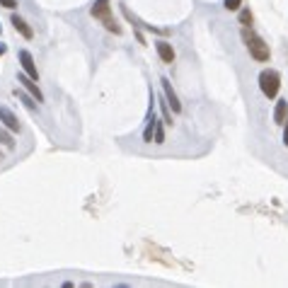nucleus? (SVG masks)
Instances as JSON below:
<instances>
[{
    "mask_svg": "<svg viewBox=\"0 0 288 288\" xmlns=\"http://www.w3.org/2000/svg\"><path fill=\"white\" fill-rule=\"evenodd\" d=\"M92 17L102 20L104 27L109 29V32H114V34L121 32V27L114 22V17H111V13H109V0H95V5H92Z\"/></svg>",
    "mask_w": 288,
    "mask_h": 288,
    "instance_id": "1",
    "label": "nucleus"
},
{
    "mask_svg": "<svg viewBox=\"0 0 288 288\" xmlns=\"http://www.w3.org/2000/svg\"><path fill=\"white\" fill-rule=\"evenodd\" d=\"M242 37H245V44H247V49H249V54L254 56L257 61H269V46H266L254 32H247L245 29Z\"/></svg>",
    "mask_w": 288,
    "mask_h": 288,
    "instance_id": "2",
    "label": "nucleus"
},
{
    "mask_svg": "<svg viewBox=\"0 0 288 288\" xmlns=\"http://www.w3.org/2000/svg\"><path fill=\"white\" fill-rule=\"evenodd\" d=\"M259 87H261V92L269 97V99L276 97V95H278V87H281V78H278V73H276V70H261Z\"/></svg>",
    "mask_w": 288,
    "mask_h": 288,
    "instance_id": "3",
    "label": "nucleus"
},
{
    "mask_svg": "<svg viewBox=\"0 0 288 288\" xmlns=\"http://www.w3.org/2000/svg\"><path fill=\"white\" fill-rule=\"evenodd\" d=\"M17 82H22V85H25V90H27V92H29L32 97H34L37 102H44V95H41V90L37 87V80H34L32 75H27V73H22V75L17 78Z\"/></svg>",
    "mask_w": 288,
    "mask_h": 288,
    "instance_id": "4",
    "label": "nucleus"
},
{
    "mask_svg": "<svg viewBox=\"0 0 288 288\" xmlns=\"http://www.w3.org/2000/svg\"><path fill=\"white\" fill-rule=\"evenodd\" d=\"M20 63H22V70H25L27 75H32L34 80L39 78V73H37V63H34V58H32L29 51H20Z\"/></svg>",
    "mask_w": 288,
    "mask_h": 288,
    "instance_id": "5",
    "label": "nucleus"
},
{
    "mask_svg": "<svg viewBox=\"0 0 288 288\" xmlns=\"http://www.w3.org/2000/svg\"><path fill=\"white\" fill-rule=\"evenodd\" d=\"M163 90H165V97H167V104L172 107V111H182V104H179V99H177V92L172 90V85H170V80L167 78H163Z\"/></svg>",
    "mask_w": 288,
    "mask_h": 288,
    "instance_id": "6",
    "label": "nucleus"
},
{
    "mask_svg": "<svg viewBox=\"0 0 288 288\" xmlns=\"http://www.w3.org/2000/svg\"><path fill=\"white\" fill-rule=\"evenodd\" d=\"M0 121L5 123V128H10V131H20V121H17V116H15L8 107H3V104H0Z\"/></svg>",
    "mask_w": 288,
    "mask_h": 288,
    "instance_id": "7",
    "label": "nucleus"
},
{
    "mask_svg": "<svg viewBox=\"0 0 288 288\" xmlns=\"http://www.w3.org/2000/svg\"><path fill=\"white\" fill-rule=\"evenodd\" d=\"M10 22H13V27L17 29V32H20V34H22L25 39H32V37H34V32H32V27H29V25L25 22V20H22V17H17V15H13V20H10Z\"/></svg>",
    "mask_w": 288,
    "mask_h": 288,
    "instance_id": "8",
    "label": "nucleus"
},
{
    "mask_svg": "<svg viewBox=\"0 0 288 288\" xmlns=\"http://www.w3.org/2000/svg\"><path fill=\"white\" fill-rule=\"evenodd\" d=\"M158 54L163 58L165 63H172L175 61V51H172V46L167 44V41H158Z\"/></svg>",
    "mask_w": 288,
    "mask_h": 288,
    "instance_id": "9",
    "label": "nucleus"
},
{
    "mask_svg": "<svg viewBox=\"0 0 288 288\" xmlns=\"http://www.w3.org/2000/svg\"><path fill=\"white\" fill-rule=\"evenodd\" d=\"M286 116H288V102L286 99H278L276 102V111H274L276 123H286Z\"/></svg>",
    "mask_w": 288,
    "mask_h": 288,
    "instance_id": "10",
    "label": "nucleus"
},
{
    "mask_svg": "<svg viewBox=\"0 0 288 288\" xmlns=\"http://www.w3.org/2000/svg\"><path fill=\"white\" fill-rule=\"evenodd\" d=\"M155 123H158V119H155V114H151V119H148V126H146V133H143V140H146V143H153Z\"/></svg>",
    "mask_w": 288,
    "mask_h": 288,
    "instance_id": "11",
    "label": "nucleus"
},
{
    "mask_svg": "<svg viewBox=\"0 0 288 288\" xmlns=\"http://www.w3.org/2000/svg\"><path fill=\"white\" fill-rule=\"evenodd\" d=\"M0 143H3V146H5L8 151H13V148H15V140H13V136H10V133H8L5 128H0Z\"/></svg>",
    "mask_w": 288,
    "mask_h": 288,
    "instance_id": "12",
    "label": "nucleus"
},
{
    "mask_svg": "<svg viewBox=\"0 0 288 288\" xmlns=\"http://www.w3.org/2000/svg\"><path fill=\"white\" fill-rule=\"evenodd\" d=\"M155 143H165V128L160 121L155 123Z\"/></svg>",
    "mask_w": 288,
    "mask_h": 288,
    "instance_id": "13",
    "label": "nucleus"
},
{
    "mask_svg": "<svg viewBox=\"0 0 288 288\" xmlns=\"http://www.w3.org/2000/svg\"><path fill=\"white\" fill-rule=\"evenodd\" d=\"M15 95H17L20 99H22V102H25V107H27V109H34V102H32V95H25V92H17V90H15Z\"/></svg>",
    "mask_w": 288,
    "mask_h": 288,
    "instance_id": "14",
    "label": "nucleus"
},
{
    "mask_svg": "<svg viewBox=\"0 0 288 288\" xmlns=\"http://www.w3.org/2000/svg\"><path fill=\"white\" fill-rule=\"evenodd\" d=\"M240 22H242V25H252V15H249V10H242V13H240Z\"/></svg>",
    "mask_w": 288,
    "mask_h": 288,
    "instance_id": "15",
    "label": "nucleus"
},
{
    "mask_svg": "<svg viewBox=\"0 0 288 288\" xmlns=\"http://www.w3.org/2000/svg\"><path fill=\"white\" fill-rule=\"evenodd\" d=\"M0 5L8 8V10H15V8H17V0H0Z\"/></svg>",
    "mask_w": 288,
    "mask_h": 288,
    "instance_id": "16",
    "label": "nucleus"
},
{
    "mask_svg": "<svg viewBox=\"0 0 288 288\" xmlns=\"http://www.w3.org/2000/svg\"><path fill=\"white\" fill-rule=\"evenodd\" d=\"M240 3H242V0H225V8H228V10H237Z\"/></svg>",
    "mask_w": 288,
    "mask_h": 288,
    "instance_id": "17",
    "label": "nucleus"
},
{
    "mask_svg": "<svg viewBox=\"0 0 288 288\" xmlns=\"http://www.w3.org/2000/svg\"><path fill=\"white\" fill-rule=\"evenodd\" d=\"M283 143L288 146V123H286V131H283Z\"/></svg>",
    "mask_w": 288,
    "mask_h": 288,
    "instance_id": "18",
    "label": "nucleus"
},
{
    "mask_svg": "<svg viewBox=\"0 0 288 288\" xmlns=\"http://www.w3.org/2000/svg\"><path fill=\"white\" fill-rule=\"evenodd\" d=\"M5 54V44H0V56Z\"/></svg>",
    "mask_w": 288,
    "mask_h": 288,
    "instance_id": "19",
    "label": "nucleus"
}]
</instances>
